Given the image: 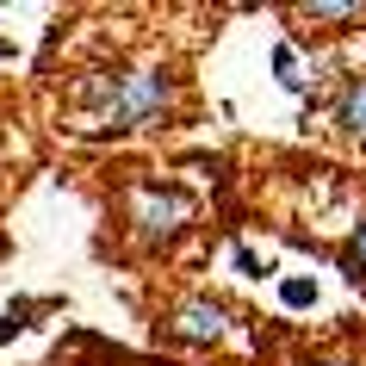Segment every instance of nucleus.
I'll list each match as a JSON object with an SVG mask.
<instances>
[{"mask_svg": "<svg viewBox=\"0 0 366 366\" xmlns=\"http://www.w3.org/2000/svg\"><path fill=\"white\" fill-rule=\"evenodd\" d=\"M236 267L249 273V280H261V273H267V261H261V254H254V249H236Z\"/></svg>", "mask_w": 366, "mask_h": 366, "instance_id": "9", "label": "nucleus"}, {"mask_svg": "<svg viewBox=\"0 0 366 366\" xmlns=\"http://www.w3.org/2000/svg\"><path fill=\"white\" fill-rule=\"evenodd\" d=\"M329 118H335V131L347 137V143H360L366 149V75H347L342 94H335V106H329Z\"/></svg>", "mask_w": 366, "mask_h": 366, "instance_id": "4", "label": "nucleus"}, {"mask_svg": "<svg viewBox=\"0 0 366 366\" xmlns=\"http://www.w3.org/2000/svg\"><path fill=\"white\" fill-rule=\"evenodd\" d=\"M298 19L305 25H354V19H366V6L360 0H310V6H298Z\"/></svg>", "mask_w": 366, "mask_h": 366, "instance_id": "5", "label": "nucleus"}, {"mask_svg": "<svg viewBox=\"0 0 366 366\" xmlns=\"http://www.w3.org/2000/svg\"><path fill=\"white\" fill-rule=\"evenodd\" d=\"M298 366H360V360H298Z\"/></svg>", "mask_w": 366, "mask_h": 366, "instance_id": "10", "label": "nucleus"}, {"mask_svg": "<svg viewBox=\"0 0 366 366\" xmlns=\"http://www.w3.org/2000/svg\"><path fill=\"white\" fill-rule=\"evenodd\" d=\"M155 335L168 347H217L230 335V305L212 298V292H187V298H174V305L155 317Z\"/></svg>", "mask_w": 366, "mask_h": 366, "instance_id": "3", "label": "nucleus"}, {"mask_svg": "<svg viewBox=\"0 0 366 366\" xmlns=\"http://www.w3.org/2000/svg\"><path fill=\"white\" fill-rule=\"evenodd\" d=\"M347 280H366V217L354 224V236H347Z\"/></svg>", "mask_w": 366, "mask_h": 366, "instance_id": "8", "label": "nucleus"}, {"mask_svg": "<svg viewBox=\"0 0 366 366\" xmlns=\"http://www.w3.org/2000/svg\"><path fill=\"white\" fill-rule=\"evenodd\" d=\"M180 81L168 69H124V62H99L81 69L69 81V118L81 137H118V131H143L155 118L174 112Z\"/></svg>", "mask_w": 366, "mask_h": 366, "instance_id": "1", "label": "nucleus"}, {"mask_svg": "<svg viewBox=\"0 0 366 366\" xmlns=\"http://www.w3.org/2000/svg\"><path fill=\"white\" fill-rule=\"evenodd\" d=\"M273 75H280V87H292V94L305 87V75H298V50H292V44H280V50H273Z\"/></svg>", "mask_w": 366, "mask_h": 366, "instance_id": "7", "label": "nucleus"}, {"mask_svg": "<svg viewBox=\"0 0 366 366\" xmlns=\"http://www.w3.org/2000/svg\"><path fill=\"white\" fill-rule=\"evenodd\" d=\"M280 305H286V310H310V305H317V280H305V273L280 280Z\"/></svg>", "mask_w": 366, "mask_h": 366, "instance_id": "6", "label": "nucleus"}, {"mask_svg": "<svg viewBox=\"0 0 366 366\" xmlns=\"http://www.w3.org/2000/svg\"><path fill=\"white\" fill-rule=\"evenodd\" d=\"M199 224V199L174 180H131L124 187V230L137 249H174L180 236Z\"/></svg>", "mask_w": 366, "mask_h": 366, "instance_id": "2", "label": "nucleus"}]
</instances>
